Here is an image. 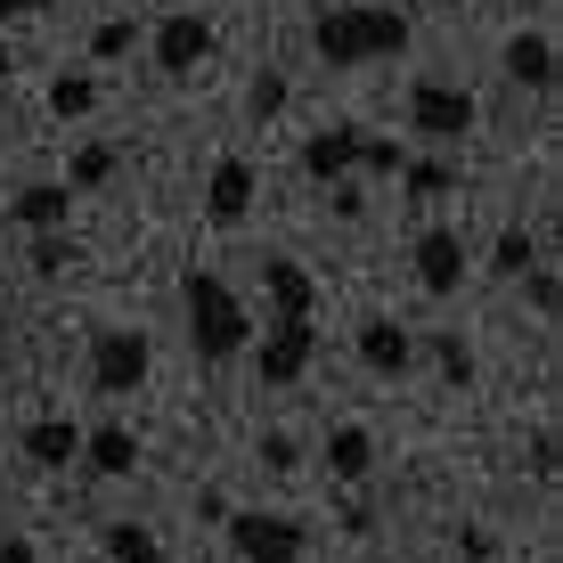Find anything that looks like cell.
Returning <instances> with one entry per match:
<instances>
[{
  "mask_svg": "<svg viewBox=\"0 0 563 563\" xmlns=\"http://www.w3.org/2000/svg\"><path fill=\"white\" fill-rule=\"evenodd\" d=\"M310 49H319V66H376V57L409 49V16L376 9V0H327L310 16Z\"/></svg>",
  "mask_w": 563,
  "mask_h": 563,
  "instance_id": "1",
  "label": "cell"
},
{
  "mask_svg": "<svg viewBox=\"0 0 563 563\" xmlns=\"http://www.w3.org/2000/svg\"><path fill=\"white\" fill-rule=\"evenodd\" d=\"M180 302H188V343H197V360H238L254 352V310L238 302V286L212 278V269H188L180 278Z\"/></svg>",
  "mask_w": 563,
  "mask_h": 563,
  "instance_id": "2",
  "label": "cell"
},
{
  "mask_svg": "<svg viewBox=\"0 0 563 563\" xmlns=\"http://www.w3.org/2000/svg\"><path fill=\"white\" fill-rule=\"evenodd\" d=\"M147 335L140 327H99V343H90V393L99 400H123V393H140L147 384Z\"/></svg>",
  "mask_w": 563,
  "mask_h": 563,
  "instance_id": "3",
  "label": "cell"
},
{
  "mask_svg": "<svg viewBox=\"0 0 563 563\" xmlns=\"http://www.w3.org/2000/svg\"><path fill=\"white\" fill-rule=\"evenodd\" d=\"M229 522V548H238L245 563H302V522L295 515H262V507H245V515H221Z\"/></svg>",
  "mask_w": 563,
  "mask_h": 563,
  "instance_id": "4",
  "label": "cell"
},
{
  "mask_svg": "<svg viewBox=\"0 0 563 563\" xmlns=\"http://www.w3.org/2000/svg\"><path fill=\"white\" fill-rule=\"evenodd\" d=\"M409 131H424V140H465V131H474V90L424 74V82L409 90Z\"/></svg>",
  "mask_w": 563,
  "mask_h": 563,
  "instance_id": "5",
  "label": "cell"
},
{
  "mask_svg": "<svg viewBox=\"0 0 563 563\" xmlns=\"http://www.w3.org/2000/svg\"><path fill=\"white\" fill-rule=\"evenodd\" d=\"M310 360H319V327H310V319H269V327H262L254 367H262V384H269V393H278V384H295Z\"/></svg>",
  "mask_w": 563,
  "mask_h": 563,
  "instance_id": "6",
  "label": "cell"
},
{
  "mask_svg": "<svg viewBox=\"0 0 563 563\" xmlns=\"http://www.w3.org/2000/svg\"><path fill=\"white\" fill-rule=\"evenodd\" d=\"M147 42H155V66L180 82V74H197L205 57H212V25H205V9H172L164 25L147 33Z\"/></svg>",
  "mask_w": 563,
  "mask_h": 563,
  "instance_id": "7",
  "label": "cell"
},
{
  "mask_svg": "<svg viewBox=\"0 0 563 563\" xmlns=\"http://www.w3.org/2000/svg\"><path fill=\"white\" fill-rule=\"evenodd\" d=\"M205 212L221 229H238L245 212H254V164H245V155H221V164H212V180H205Z\"/></svg>",
  "mask_w": 563,
  "mask_h": 563,
  "instance_id": "8",
  "label": "cell"
},
{
  "mask_svg": "<svg viewBox=\"0 0 563 563\" xmlns=\"http://www.w3.org/2000/svg\"><path fill=\"white\" fill-rule=\"evenodd\" d=\"M457 278H465V238L457 229H424L417 238V286L424 295H457Z\"/></svg>",
  "mask_w": 563,
  "mask_h": 563,
  "instance_id": "9",
  "label": "cell"
},
{
  "mask_svg": "<svg viewBox=\"0 0 563 563\" xmlns=\"http://www.w3.org/2000/svg\"><path fill=\"white\" fill-rule=\"evenodd\" d=\"M262 295H269V319H310L319 286H310V269H302V262H286V254H262Z\"/></svg>",
  "mask_w": 563,
  "mask_h": 563,
  "instance_id": "10",
  "label": "cell"
},
{
  "mask_svg": "<svg viewBox=\"0 0 563 563\" xmlns=\"http://www.w3.org/2000/svg\"><path fill=\"white\" fill-rule=\"evenodd\" d=\"M352 164H360V131H352V123L310 131V140H302V172H310V180L335 188V180H352Z\"/></svg>",
  "mask_w": 563,
  "mask_h": 563,
  "instance_id": "11",
  "label": "cell"
},
{
  "mask_svg": "<svg viewBox=\"0 0 563 563\" xmlns=\"http://www.w3.org/2000/svg\"><path fill=\"white\" fill-rule=\"evenodd\" d=\"M409 360H417L409 327H393V319H367L360 327V367H367V376H409Z\"/></svg>",
  "mask_w": 563,
  "mask_h": 563,
  "instance_id": "12",
  "label": "cell"
},
{
  "mask_svg": "<svg viewBox=\"0 0 563 563\" xmlns=\"http://www.w3.org/2000/svg\"><path fill=\"white\" fill-rule=\"evenodd\" d=\"M498 66H507V82H522V90H555V42L548 33H515V42L498 49Z\"/></svg>",
  "mask_w": 563,
  "mask_h": 563,
  "instance_id": "13",
  "label": "cell"
},
{
  "mask_svg": "<svg viewBox=\"0 0 563 563\" xmlns=\"http://www.w3.org/2000/svg\"><path fill=\"white\" fill-rule=\"evenodd\" d=\"M66 212H74V188L66 180H33V188H16L9 221H25L33 238H49V229H66Z\"/></svg>",
  "mask_w": 563,
  "mask_h": 563,
  "instance_id": "14",
  "label": "cell"
},
{
  "mask_svg": "<svg viewBox=\"0 0 563 563\" xmlns=\"http://www.w3.org/2000/svg\"><path fill=\"white\" fill-rule=\"evenodd\" d=\"M82 465H90V474H107V482H123L131 465H140V433H131V424H99V433H82Z\"/></svg>",
  "mask_w": 563,
  "mask_h": 563,
  "instance_id": "15",
  "label": "cell"
},
{
  "mask_svg": "<svg viewBox=\"0 0 563 563\" xmlns=\"http://www.w3.org/2000/svg\"><path fill=\"white\" fill-rule=\"evenodd\" d=\"M25 457L33 465H74V457H82V424H74V417H33L25 424Z\"/></svg>",
  "mask_w": 563,
  "mask_h": 563,
  "instance_id": "16",
  "label": "cell"
},
{
  "mask_svg": "<svg viewBox=\"0 0 563 563\" xmlns=\"http://www.w3.org/2000/svg\"><path fill=\"white\" fill-rule=\"evenodd\" d=\"M367 465H376L367 424H335V433H327V474H335V482H367Z\"/></svg>",
  "mask_w": 563,
  "mask_h": 563,
  "instance_id": "17",
  "label": "cell"
},
{
  "mask_svg": "<svg viewBox=\"0 0 563 563\" xmlns=\"http://www.w3.org/2000/svg\"><path fill=\"white\" fill-rule=\"evenodd\" d=\"M114 164H123V155H114L107 140H82V147H74V164H66V188H74V197H82V188H107Z\"/></svg>",
  "mask_w": 563,
  "mask_h": 563,
  "instance_id": "18",
  "label": "cell"
},
{
  "mask_svg": "<svg viewBox=\"0 0 563 563\" xmlns=\"http://www.w3.org/2000/svg\"><path fill=\"white\" fill-rule=\"evenodd\" d=\"M490 269H498V278H522V269H539V238H531V229H498V254H490Z\"/></svg>",
  "mask_w": 563,
  "mask_h": 563,
  "instance_id": "19",
  "label": "cell"
},
{
  "mask_svg": "<svg viewBox=\"0 0 563 563\" xmlns=\"http://www.w3.org/2000/svg\"><path fill=\"white\" fill-rule=\"evenodd\" d=\"M107 555L114 563H164V548H155L147 522H107Z\"/></svg>",
  "mask_w": 563,
  "mask_h": 563,
  "instance_id": "20",
  "label": "cell"
},
{
  "mask_svg": "<svg viewBox=\"0 0 563 563\" xmlns=\"http://www.w3.org/2000/svg\"><path fill=\"white\" fill-rule=\"evenodd\" d=\"M74 262H82V245H74L66 229H49V238H33V278H66Z\"/></svg>",
  "mask_w": 563,
  "mask_h": 563,
  "instance_id": "21",
  "label": "cell"
},
{
  "mask_svg": "<svg viewBox=\"0 0 563 563\" xmlns=\"http://www.w3.org/2000/svg\"><path fill=\"white\" fill-rule=\"evenodd\" d=\"M90 107H99V82H90V74H57L49 82V114L74 123V114H90Z\"/></svg>",
  "mask_w": 563,
  "mask_h": 563,
  "instance_id": "22",
  "label": "cell"
},
{
  "mask_svg": "<svg viewBox=\"0 0 563 563\" xmlns=\"http://www.w3.org/2000/svg\"><path fill=\"white\" fill-rule=\"evenodd\" d=\"M352 172H384V180H400V172H409V147H400V140H367V131H360V164Z\"/></svg>",
  "mask_w": 563,
  "mask_h": 563,
  "instance_id": "23",
  "label": "cell"
},
{
  "mask_svg": "<svg viewBox=\"0 0 563 563\" xmlns=\"http://www.w3.org/2000/svg\"><path fill=\"white\" fill-rule=\"evenodd\" d=\"M400 180H409V197H450V188H457V164H441V155H433V164H409Z\"/></svg>",
  "mask_w": 563,
  "mask_h": 563,
  "instance_id": "24",
  "label": "cell"
},
{
  "mask_svg": "<svg viewBox=\"0 0 563 563\" xmlns=\"http://www.w3.org/2000/svg\"><path fill=\"white\" fill-rule=\"evenodd\" d=\"M131 42H140V25H131V16H107V25L90 33V57H99V66L107 57H131Z\"/></svg>",
  "mask_w": 563,
  "mask_h": 563,
  "instance_id": "25",
  "label": "cell"
},
{
  "mask_svg": "<svg viewBox=\"0 0 563 563\" xmlns=\"http://www.w3.org/2000/svg\"><path fill=\"white\" fill-rule=\"evenodd\" d=\"M278 107H286V74H262V82L245 90V114H254V123H269Z\"/></svg>",
  "mask_w": 563,
  "mask_h": 563,
  "instance_id": "26",
  "label": "cell"
},
{
  "mask_svg": "<svg viewBox=\"0 0 563 563\" xmlns=\"http://www.w3.org/2000/svg\"><path fill=\"white\" fill-rule=\"evenodd\" d=\"M262 465H269V474H295V465H302L295 433H262Z\"/></svg>",
  "mask_w": 563,
  "mask_h": 563,
  "instance_id": "27",
  "label": "cell"
},
{
  "mask_svg": "<svg viewBox=\"0 0 563 563\" xmlns=\"http://www.w3.org/2000/svg\"><path fill=\"white\" fill-rule=\"evenodd\" d=\"M433 360H441V376H450V384H465V376H474V352H465L457 335H441V343H433Z\"/></svg>",
  "mask_w": 563,
  "mask_h": 563,
  "instance_id": "28",
  "label": "cell"
},
{
  "mask_svg": "<svg viewBox=\"0 0 563 563\" xmlns=\"http://www.w3.org/2000/svg\"><path fill=\"white\" fill-rule=\"evenodd\" d=\"M522 286H531V310H555V269H548V262L522 269Z\"/></svg>",
  "mask_w": 563,
  "mask_h": 563,
  "instance_id": "29",
  "label": "cell"
},
{
  "mask_svg": "<svg viewBox=\"0 0 563 563\" xmlns=\"http://www.w3.org/2000/svg\"><path fill=\"white\" fill-rule=\"evenodd\" d=\"M327 205H335V221H360V212H367V197H360L352 180H335V188H327Z\"/></svg>",
  "mask_w": 563,
  "mask_h": 563,
  "instance_id": "30",
  "label": "cell"
},
{
  "mask_svg": "<svg viewBox=\"0 0 563 563\" xmlns=\"http://www.w3.org/2000/svg\"><path fill=\"white\" fill-rule=\"evenodd\" d=\"M531 474H539V482H555V433H548V424L531 433Z\"/></svg>",
  "mask_w": 563,
  "mask_h": 563,
  "instance_id": "31",
  "label": "cell"
},
{
  "mask_svg": "<svg viewBox=\"0 0 563 563\" xmlns=\"http://www.w3.org/2000/svg\"><path fill=\"white\" fill-rule=\"evenodd\" d=\"M465 563H498V539L490 531H465Z\"/></svg>",
  "mask_w": 563,
  "mask_h": 563,
  "instance_id": "32",
  "label": "cell"
},
{
  "mask_svg": "<svg viewBox=\"0 0 563 563\" xmlns=\"http://www.w3.org/2000/svg\"><path fill=\"white\" fill-rule=\"evenodd\" d=\"M49 0H0V25H9V16H42Z\"/></svg>",
  "mask_w": 563,
  "mask_h": 563,
  "instance_id": "33",
  "label": "cell"
},
{
  "mask_svg": "<svg viewBox=\"0 0 563 563\" xmlns=\"http://www.w3.org/2000/svg\"><path fill=\"white\" fill-rule=\"evenodd\" d=\"M0 563H33V539H0Z\"/></svg>",
  "mask_w": 563,
  "mask_h": 563,
  "instance_id": "34",
  "label": "cell"
},
{
  "mask_svg": "<svg viewBox=\"0 0 563 563\" xmlns=\"http://www.w3.org/2000/svg\"><path fill=\"white\" fill-rule=\"evenodd\" d=\"M9 74H16V57H9V33H0V82H9Z\"/></svg>",
  "mask_w": 563,
  "mask_h": 563,
  "instance_id": "35",
  "label": "cell"
},
{
  "mask_svg": "<svg viewBox=\"0 0 563 563\" xmlns=\"http://www.w3.org/2000/svg\"><path fill=\"white\" fill-rule=\"evenodd\" d=\"M0 229H9V212H0Z\"/></svg>",
  "mask_w": 563,
  "mask_h": 563,
  "instance_id": "36",
  "label": "cell"
}]
</instances>
